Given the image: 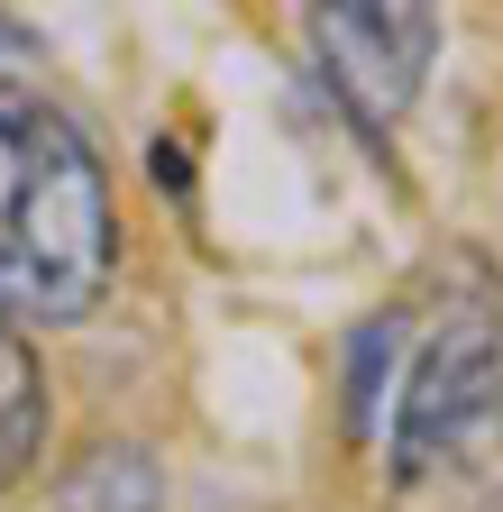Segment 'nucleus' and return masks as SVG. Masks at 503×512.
Returning a JSON list of instances; mask_svg holds the SVG:
<instances>
[{
    "mask_svg": "<svg viewBox=\"0 0 503 512\" xmlns=\"http://www.w3.org/2000/svg\"><path fill=\"white\" fill-rule=\"evenodd\" d=\"M46 458V375L19 330H0V494Z\"/></svg>",
    "mask_w": 503,
    "mask_h": 512,
    "instance_id": "obj_5",
    "label": "nucleus"
},
{
    "mask_svg": "<svg viewBox=\"0 0 503 512\" xmlns=\"http://www.w3.org/2000/svg\"><path fill=\"white\" fill-rule=\"evenodd\" d=\"M485 439H503V311H494V293L458 302L439 330L412 339V357L394 375V421H385L394 485L449 476Z\"/></svg>",
    "mask_w": 503,
    "mask_h": 512,
    "instance_id": "obj_2",
    "label": "nucleus"
},
{
    "mask_svg": "<svg viewBox=\"0 0 503 512\" xmlns=\"http://www.w3.org/2000/svg\"><path fill=\"white\" fill-rule=\"evenodd\" d=\"M46 512H165V467L147 439H92L46 485Z\"/></svg>",
    "mask_w": 503,
    "mask_h": 512,
    "instance_id": "obj_4",
    "label": "nucleus"
},
{
    "mask_svg": "<svg viewBox=\"0 0 503 512\" xmlns=\"http://www.w3.org/2000/svg\"><path fill=\"white\" fill-rule=\"evenodd\" d=\"M10 220H0V330L10 320H83L110 293L119 220H110V165L92 128L65 101H10Z\"/></svg>",
    "mask_w": 503,
    "mask_h": 512,
    "instance_id": "obj_1",
    "label": "nucleus"
},
{
    "mask_svg": "<svg viewBox=\"0 0 503 512\" xmlns=\"http://www.w3.org/2000/svg\"><path fill=\"white\" fill-rule=\"evenodd\" d=\"M311 55H321V83L348 101V119L385 138L430 83L439 19L403 0H339V10H311Z\"/></svg>",
    "mask_w": 503,
    "mask_h": 512,
    "instance_id": "obj_3",
    "label": "nucleus"
}]
</instances>
